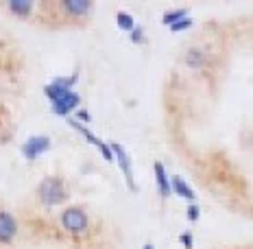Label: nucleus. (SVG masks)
<instances>
[{"mask_svg": "<svg viewBox=\"0 0 253 249\" xmlns=\"http://www.w3.org/2000/svg\"><path fill=\"white\" fill-rule=\"evenodd\" d=\"M68 125H70L72 129H77L79 134H81L83 138H85V142H89V145H94V147H96L98 153H101V155H103V160H107V162H116V155H114L112 145H107V142L101 140V138H98L96 134H92V131H89L85 125H81L77 118H72V116H70V118H68Z\"/></svg>", "mask_w": 253, "mask_h": 249, "instance_id": "4", "label": "nucleus"}, {"mask_svg": "<svg viewBox=\"0 0 253 249\" xmlns=\"http://www.w3.org/2000/svg\"><path fill=\"white\" fill-rule=\"evenodd\" d=\"M59 225L72 236H81L89 230V216L81 205H68L59 214Z\"/></svg>", "mask_w": 253, "mask_h": 249, "instance_id": "3", "label": "nucleus"}, {"mask_svg": "<svg viewBox=\"0 0 253 249\" xmlns=\"http://www.w3.org/2000/svg\"><path fill=\"white\" fill-rule=\"evenodd\" d=\"M188 13H190V9H188V7H175V9H168V11L162 13V24L170 29V26H172V24H177L179 20L188 18Z\"/></svg>", "mask_w": 253, "mask_h": 249, "instance_id": "12", "label": "nucleus"}, {"mask_svg": "<svg viewBox=\"0 0 253 249\" xmlns=\"http://www.w3.org/2000/svg\"><path fill=\"white\" fill-rule=\"evenodd\" d=\"M94 4L89 0H63L61 2V11L70 18H85L87 13H92Z\"/></svg>", "mask_w": 253, "mask_h": 249, "instance_id": "9", "label": "nucleus"}, {"mask_svg": "<svg viewBox=\"0 0 253 249\" xmlns=\"http://www.w3.org/2000/svg\"><path fill=\"white\" fill-rule=\"evenodd\" d=\"M153 175H155L157 193L162 195V199H168L172 195V184H170V175L166 173V166L160 160L153 162Z\"/></svg>", "mask_w": 253, "mask_h": 249, "instance_id": "7", "label": "nucleus"}, {"mask_svg": "<svg viewBox=\"0 0 253 249\" xmlns=\"http://www.w3.org/2000/svg\"><path fill=\"white\" fill-rule=\"evenodd\" d=\"M116 26H118L120 31H125V33H131L138 24H135V18L129 11H118L116 13Z\"/></svg>", "mask_w": 253, "mask_h": 249, "instance_id": "14", "label": "nucleus"}, {"mask_svg": "<svg viewBox=\"0 0 253 249\" xmlns=\"http://www.w3.org/2000/svg\"><path fill=\"white\" fill-rule=\"evenodd\" d=\"M38 199L46 208H55V205L63 203V201L68 199V188H66V184H63V179L57 177V175L44 177L38 186Z\"/></svg>", "mask_w": 253, "mask_h": 249, "instance_id": "2", "label": "nucleus"}, {"mask_svg": "<svg viewBox=\"0 0 253 249\" xmlns=\"http://www.w3.org/2000/svg\"><path fill=\"white\" fill-rule=\"evenodd\" d=\"M192 26H194L192 18H183V20H179L177 24L170 26V33H181V31H188V29H192Z\"/></svg>", "mask_w": 253, "mask_h": 249, "instance_id": "17", "label": "nucleus"}, {"mask_svg": "<svg viewBox=\"0 0 253 249\" xmlns=\"http://www.w3.org/2000/svg\"><path fill=\"white\" fill-rule=\"evenodd\" d=\"M170 184H172V195H177V197L190 201V203H197V193L190 188V184L181 177V175H172Z\"/></svg>", "mask_w": 253, "mask_h": 249, "instance_id": "10", "label": "nucleus"}, {"mask_svg": "<svg viewBox=\"0 0 253 249\" xmlns=\"http://www.w3.org/2000/svg\"><path fill=\"white\" fill-rule=\"evenodd\" d=\"M183 61H186L188 68L199 70V68H203V63H205V52L201 49H190L186 52V57H183Z\"/></svg>", "mask_w": 253, "mask_h": 249, "instance_id": "13", "label": "nucleus"}, {"mask_svg": "<svg viewBox=\"0 0 253 249\" xmlns=\"http://www.w3.org/2000/svg\"><path fill=\"white\" fill-rule=\"evenodd\" d=\"M79 81V72H72V75H66V77H55L50 83H55V86L59 88H66V90H75Z\"/></svg>", "mask_w": 253, "mask_h": 249, "instance_id": "15", "label": "nucleus"}, {"mask_svg": "<svg viewBox=\"0 0 253 249\" xmlns=\"http://www.w3.org/2000/svg\"><path fill=\"white\" fill-rule=\"evenodd\" d=\"M75 118H77L81 125H83V123H92V114H89L87 109H83V107H79L77 112H75Z\"/></svg>", "mask_w": 253, "mask_h": 249, "instance_id": "20", "label": "nucleus"}, {"mask_svg": "<svg viewBox=\"0 0 253 249\" xmlns=\"http://www.w3.org/2000/svg\"><path fill=\"white\" fill-rule=\"evenodd\" d=\"M129 42H131V44H144V42H146L144 29H142V26H135V29L129 33Z\"/></svg>", "mask_w": 253, "mask_h": 249, "instance_id": "18", "label": "nucleus"}, {"mask_svg": "<svg viewBox=\"0 0 253 249\" xmlns=\"http://www.w3.org/2000/svg\"><path fill=\"white\" fill-rule=\"evenodd\" d=\"M142 249H155V245H153V243H144V247Z\"/></svg>", "mask_w": 253, "mask_h": 249, "instance_id": "21", "label": "nucleus"}, {"mask_svg": "<svg viewBox=\"0 0 253 249\" xmlns=\"http://www.w3.org/2000/svg\"><path fill=\"white\" fill-rule=\"evenodd\" d=\"M7 9L13 15H18V18H29V15L33 13L35 4L31 2V0H11V2H7Z\"/></svg>", "mask_w": 253, "mask_h": 249, "instance_id": "11", "label": "nucleus"}, {"mask_svg": "<svg viewBox=\"0 0 253 249\" xmlns=\"http://www.w3.org/2000/svg\"><path fill=\"white\" fill-rule=\"evenodd\" d=\"M179 243L183 245V249H192L194 247V236L190 234V232H181V234H179Z\"/></svg>", "mask_w": 253, "mask_h": 249, "instance_id": "19", "label": "nucleus"}, {"mask_svg": "<svg viewBox=\"0 0 253 249\" xmlns=\"http://www.w3.org/2000/svg\"><path fill=\"white\" fill-rule=\"evenodd\" d=\"M44 94L50 100V112L55 116H63V118H70V114L77 112L81 105V94L77 90H66L55 83H46Z\"/></svg>", "mask_w": 253, "mask_h": 249, "instance_id": "1", "label": "nucleus"}, {"mask_svg": "<svg viewBox=\"0 0 253 249\" xmlns=\"http://www.w3.org/2000/svg\"><path fill=\"white\" fill-rule=\"evenodd\" d=\"M50 147H52L50 136L40 134V136H29L26 138V140L22 142V147H20V151H22V155L26 157V160L33 162V160H38V157L44 155V153H48Z\"/></svg>", "mask_w": 253, "mask_h": 249, "instance_id": "5", "label": "nucleus"}, {"mask_svg": "<svg viewBox=\"0 0 253 249\" xmlns=\"http://www.w3.org/2000/svg\"><path fill=\"white\" fill-rule=\"evenodd\" d=\"M114 149V155H116V162H118L120 171H123L125 175V182L126 186H129L131 193H138V184H135V175H133V166H131V157L129 153H126V149L123 145H118V142H109Z\"/></svg>", "mask_w": 253, "mask_h": 249, "instance_id": "6", "label": "nucleus"}, {"mask_svg": "<svg viewBox=\"0 0 253 249\" xmlns=\"http://www.w3.org/2000/svg\"><path fill=\"white\" fill-rule=\"evenodd\" d=\"M186 219L190 223H197L199 219H201V208H199V203H190L186 208Z\"/></svg>", "mask_w": 253, "mask_h": 249, "instance_id": "16", "label": "nucleus"}, {"mask_svg": "<svg viewBox=\"0 0 253 249\" xmlns=\"http://www.w3.org/2000/svg\"><path fill=\"white\" fill-rule=\"evenodd\" d=\"M18 236V221L11 212L0 210V243H11Z\"/></svg>", "mask_w": 253, "mask_h": 249, "instance_id": "8", "label": "nucleus"}]
</instances>
